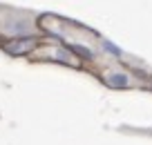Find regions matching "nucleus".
Here are the masks:
<instances>
[{
	"instance_id": "7ed1b4c3",
	"label": "nucleus",
	"mask_w": 152,
	"mask_h": 145,
	"mask_svg": "<svg viewBox=\"0 0 152 145\" xmlns=\"http://www.w3.org/2000/svg\"><path fill=\"white\" fill-rule=\"evenodd\" d=\"M69 52L78 54V56H81V58H85V60H92V58H94L92 49H87V47H83V45H69Z\"/></svg>"
},
{
	"instance_id": "f03ea898",
	"label": "nucleus",
	"mask_w": 152,
	"mask_h": 145,
	"mask_svg": "<svg viewBox=\"0 0 152 145\" xmlns=\"http://www.w3.org/2000/svg\"><path fill=\"white\" fill-rule=\"evenodd\" d=\"M105 85H110L114 89H121V87H130L132 80H130V76L125 71H110V74H105Z\"/></svg>"
},
{
	"instance_id": "20e7f679",
	"label": "nucleus",
	"mask_w": 152,
	"mask_h": 145,
	"mask_svg": "<svg viewBox=\"0 0 152 145\" xmlns=\"http://www.w3.org/2000/svg\"><path fill=\"white\" fill-rule=\"evenodd\" d=\"M103 47L107 49V52H112L116 58H121V49H119L116 45H114V42H110V40H103Z\"/></svg>"
},
{
	"instance_id": "f257e3e1",
	"label": "nucleus",
	"mask_w": 152,
	"mask_h": 145,
	"mask_svg": "<svg viewBox=\"0 0 152 145\" xmlns=\"http://www.w3.org/2000/svg\"><path fill=\"white\" fill-rule=\"evenodd\" d=\"M36 47V38H14V40L5 42V49L9 56H25Z\"/></svg>"
}]
</instances>
